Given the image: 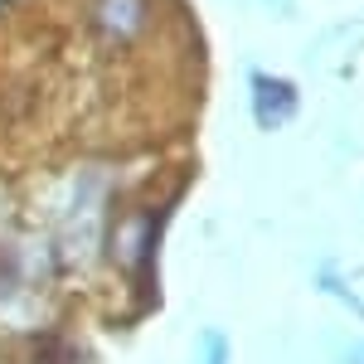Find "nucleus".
Segmentation results:
<instances>
[{"label": "nucleus", "instance_id": "2", "mask_svg": "<svg viewBox=\"0 0 364 364\" xmlns=\"http://www.w3.org/2000/svg\"><path fill=\"white\" fill-rule=\"evenodd\" d=\"M252 107H257V122L262 127H282L287 117L296 112V87L277 83L267 73H252Z\"/></svg>", "mask_w": 364, "mask_h": 364}, {"label": "nucleus", "instance_id": "1", "mask_svg": "<svg viewBox=\"0 0 364 364\" xmlns=\"http://www.w3.org/2000/svg\"><path fill=\"white\" fill-rule=\"evenodd\" d=\"M92 25L112 44H132L141 29L151 25V0H97L92 5Z\"/></svg>", "mask_w": 364, "mask_h": 364}]
</instances>
